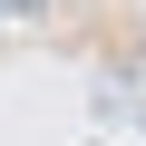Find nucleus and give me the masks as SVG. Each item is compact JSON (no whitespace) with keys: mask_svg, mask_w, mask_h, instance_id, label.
<instances>
[{"mask_svg":"<svg viewBox=\"0 0 146 146\" xmlns=\"http://www.w3.org/2000/svg\"><path fill=\"white\" fill-rule=\"evenodd\" d=\"M20 10H39V0H20Z\"/></svg>","mask_w":146,"mask_h":146,"instance_id":"1","label":"nucleus"}]
</instances>
